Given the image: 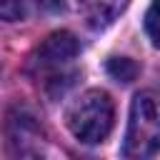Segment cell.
I'll return each instance as SVG.
<instances>
[{
    "label": "cell",
    "mask_w": 160,
    "mask_h": 160,
    "mask_svg": "<svg viewBox=\"0 0 160 160\" xmlns=\"http://www.w3.org/2000/svg\"><path fill=\"white\" fill-rule=\"evenodd\" d=\"M160 150V92L142 90L132 98L128 132H125V155L130 160H150Z\"/></svg>",
    "instance_id": "1"
},
{
    "label": "cell",
    "mask_w": 160,
    "mask_h": 160,
    "mask_svg": "<svg viewBox=\"0 0 160 160\" xmlns=\"http://www.w3.org/2000/svg\"><path fill=\"white\" fill-rule=\"evenodd\" d=\"M112 120H115V108L112 100L105 90H88L82 92L65 115V122L70 128V132L82 140V142H102L110 130H112Z\"/></svg>",
    "instance_id": "2"
},
{
    "label": "cell",
    "mask_w": 160,
    "mask_h": 160,
    "mask_svg": "<svg viewBox=\"0 0 160 160\" xmlns=\"http://www.w3.org/2000/svg\"><path fill=\"white\" fill-rule=\"evenodd\" d=\"M78 52H80V45H78V40H75V35L68 32V30H58V32H50V35L42 40V45L32 52L30 68L38 70V72L58 70V68H62L65 62H70Z\"/></svg>",
    "instance_id": "3"
},
{
    "label": "cell",
    "mask_w": 160,
    "mask_h": 160,
    "mask_svg": "<svg viewBox=\"0 0 160 160\" xmlns=\"http://www.w3.org/2000/svg\"><path fill=\"white\" fill-rule=\"evenodd\" d=\"M105 68H108V75L118 82H130L138 75V65L130 58H110Z\"/></svg>",
    "instance_id": "4"
},
{
    "label": "cell",
    "mask_w": 160,
    "mask_h": 160,
    "mask_svg": "<svg viewBox=\"0 0 160 160\" xmlns=\"http://www.w3.org/2000/svg\"><path fill=\"white\" fill-rule=\"evenodd\" d=\"M120 10H122V5H105V2H100V5H92V8H90L88 20H90L92 28H105V25L112 22V18H115Z\"/></svg>",
    "instance_id": "5"
},
{
    "label": "cell",
    "mask_w": 160,
    "mask_h": 160,
    "mask_svg": "<svg viewBox=\"0 0 160 160\" xmlns=\"http://www.w3.org/2000/svg\"><path fill=\"white\" fill-rule=\"evenodd\" d=\"M145 32L155 48H160V2H152L145 12Z\"/></svg>",
    "instance_id": "6"
},
{
    "label": "cell",
    "mask_w": 160,
    "mask_h": 160,
    "mask_svg": "<svg viewBox=\"0 0 160 160\" xmlns=\"http://www.w3.org/2000/svg\"><path fill=\"white\" fill-rule=\"evenodd\" d=\"M0 15L5 18V20H20V15H22V8L18 5V2H8V5H2L0 8Z\"/></svg>",
    "instance_id": "7"
},
{
    "label": "cell",
    "mask_w": 160,
    "mask_h": 160,
    "mask_svg": "<svg viewBox=\"0 0 160 160\" xmlns=\"http://www.w3.org/2000/svg\"><path fill=\"white\" fill-rule=\"evenodd\" d=\"M15 160H42V158H38V155L30 152V150H20V155H18Z\"/></svg>",
    "instance_id": "8"
}]
</instances>
